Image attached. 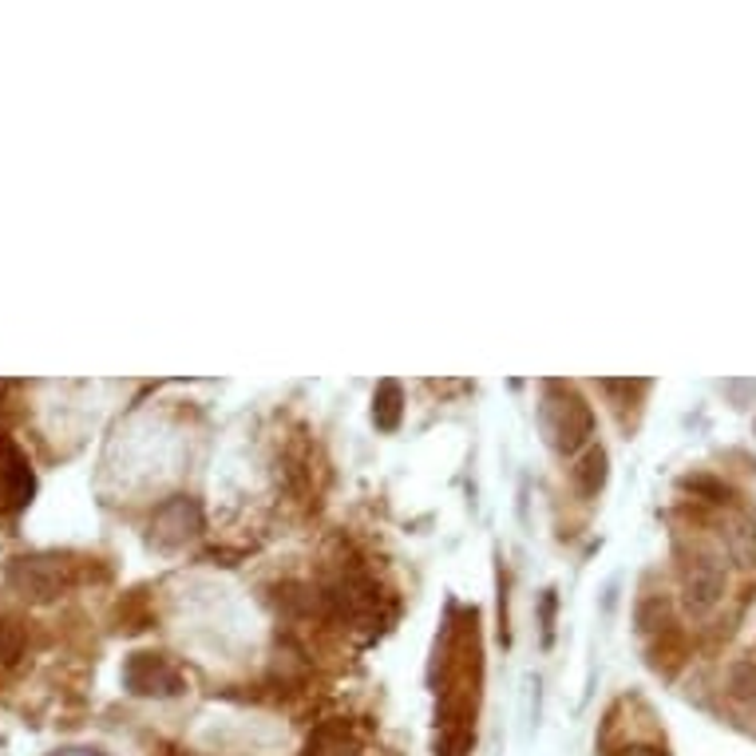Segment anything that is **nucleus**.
I'll use <instances>...</instances> for the list:
<instances>
[{
	"mask_svg": "<svg viewBox=\"0 0 756 756\" xmlns=\"http://www.w3.org/2000/svg\"><path fill=\"white\" fill-rule=\"evenodd\" d=\"M539 428L547 436V444L563 456H575L590 432H595V412L578 397L575 388L563 385V380H550L547 385V400L539 408Z\"/></svg>",
	"mask_w": 756,
	"mask_h": 756,
	"instance_id": "obj_1",
	"label": "nucleus"
},
{
	"mask_svg": "<svg viewBox=\"0 0 756 756\" xmlns=\"http://www.w3.org/2000/svg\"><path fill=\"white\" fill-rule=\"evenodd\" d=\"M725 567H720V555L705 547H694V555H685L682 563V606L689 618H709L713 610L725 598Z\"/></svg>",
	"mask_w": 756,
	"mask_h": 756,
	"instance_id": "obj_2",
	"label": "nucleus"
},
{
	"mask_svg": "<svg viewBox=\"0 0 756 756\" xmlns=\"http://www.w3.org/2000/svg\"><path fill=\"white\" fill-rule=\"evenodd\" d=\"M9 586L28 603H52L68 586V563L60 555H24L9 567Z\"/></svg>",
	"mask_w": 756,
	"mask_h": 756,
	"instance_id": "obj_3",
	"label": "nucleus"
},
{
	"mask_svg": "<svg viewBox=\"0 0 756 756\" xmlns=\"http://www.w3.org/2000/svg\"><path fill=\"white\" fill-rule=\"evenodd\" d=\"M123 685L136 697H179L187 689L179 666L162 654H131L123 662Z\"/></svg>",
	"mask_w": 756,
	"mask_h": 756,
	"instance_id": "obj_4",
	"label": "nucleus"
},
{
	"mask_svg": "<svg viewBox=\"0 0 756 756\" xmlns=\"http://www.w3.org/2000/svg\"><path fill=\"white\" fill-rule=\"evenodd\" d=\"M151 531H155V543H159V547H179V543H187L190 535H199V531H202V511H199V504H195L190 496L167 499V504H162L159 511H155Z\"/></svg>",
	"mask_w": 756,
	"mask_h": 756,
	"instance_id": "obj_5",
	"label": "nucleus"
},
{
	"mask_svg": "<svg viewBox=\"0 0 756 756\" xmlns=\"http://www.w3.org/2000/svg\"><path fill=\"white\" fill-rule=\"evenodd\" d=\"M720 539L729 547V555L737 558L740 567H756V519L745 511H733L720 527Z\"/></svg>",
	"mask_w": 756,
	"mask_h": 756,
	"instance_id": "obj_6",
	"label": "nucleus"
},
{
	"mask_svg": "<svg viewBox=\"0 0 756 756\" xmlns=\"http://www.w3.org/2000/svg\"><path fill=\"white\" fill-rule=\"evenodd\" d=\"M400 412H405V392H400V385L397 380H380L377 397H372V420H377L380 432H397Z\"/></svg>",
	"mask_w": 756,
	"mask_h": 756,
	"instance_id": "obj_7",
	"label": "nucleus"
},
{
	"mask_svg": "<svg viewBox=\"0 0 756 756\" xmlns=\"http://www.w3.org/2000/svg\"><path fill=\"white\" fill-rule=\"evenodd\" d=\"M570 476H575L578 496H586V499L598 496V491H603V484H606V451L603 448H590L583 456V464H578Z\"/></svg>",
	"mask_w": 756,
	"mask_h": 756,
	"instance_id": "obj_8",
	"label": "nucleus"
},
{
	"mask_svg": "<svg viewBox=\"0 0 756 756\" xmlns=\"http://www.w3.org/2000/svg\"><path fill=\"white\" fill-rule=\"evenodd\" d=\"M729 697L745 709H756V666L753 662H737L729 669Z\"/></svg>",
	"mask_w": 756,
	"mask_h": 756,
	"instance_id": "obj_9",
	"label": "nucleus"
},
{
	"mask_svg": "<svg viewBox=\"0 0 756 756\" xmlns=\"http://www.w3.org/2000/svg\"><path fill=\"white\" fill-rule=\"evenodd\" d=\"M309 756H357V748L345 740V733L321 729L314 740H309Z\"/></svg>",
	"mask_w": 756,
	"mask_h": 756,
	"instance_id": "obj_10",
	"label": "nucleus"
},
{
	"mask_svg": "<svg viewBox=\"0 0 756 756\" xmlns=\"http://www.w3.org/2000/svg\"><path fill=\"white\" fill-rule=\"evenodd\" d=\"M24 649V630L12 618H0V662H12Z\"/></svg>",
	"mask_w": 756,
	"mask_h": 756,
	"instance_id": "obj_11",
	"label": "nucleus"
},
{
	"mask_svg": "<svg viewBox=\"0 0 756 756\" xmlns=\"http://www.w3.org/2000/svg\"><path fill=\"white\" fill-rule=\"evenodd\" d=\"M720 392H729L733 408H748L756 400V380H725V385H720Z\"/></svg>",
	"mask_w": 756,
	"mask_h": 756,
	"instance_id": "obj_12",
	"label": "nucleus"
},
{
	"mask_svg": "<svg viewBox=\"0 0 756 756\" xmlns=\"http://www.w3.org/2000/svg\"><path fill=\"white\" fill-rule=\"evenodd\" d=\"M539 618H543V646H550V641H555V590L543 595Z\"/></svg>",
	"mask_w": 756,
	"mask_h": 756,
	"instance_id": "obj_13",
	"label": "nucleus"
},
{
	"mask_svg": "<svg viewBox=\"0 0 756 756\" xmlns=\"http://www.w3.org/2000/svg\"><path fill=\"white\" fill-rule=\"evenodd\" d=\"M614 756H666V753H662V748L638 745V748H621V753H614Z\"/></svg>",
	"mask_w": 756,
	"mask_h": 756,
	"instance_id": "obj_14",
	"label": "nucleus"
},
{
	"mask_svg": "<svg viewBox=\"0 0 756 756\" xmlns=\"http://www.w3.org/2000/svg\"><path fill=\"white\" fill-rule=\"evenodd\" d=\"M0 471H4V440H0Z\"/></svg>",
	"mask_w": 756,
	"mask_h": 756,
	"instance_id": "obj_15",
	"label": "nucleus"
}]
</instances>
